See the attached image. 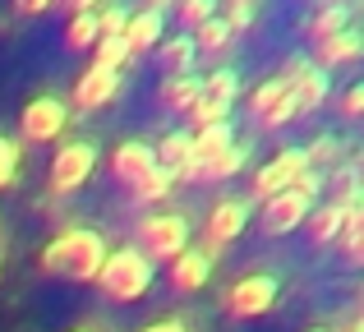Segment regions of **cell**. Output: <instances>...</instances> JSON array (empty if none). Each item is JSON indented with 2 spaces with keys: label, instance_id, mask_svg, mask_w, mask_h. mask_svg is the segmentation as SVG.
Here are the masks:
<instances>
[{
  "label": "cell",
  "instance_id": "obj_1",
  "mask_svg": "<svg viewBox=\"0 0 364 332\" xmlns=\"http://www.w3.org/2000/svg\"><path fill=\"white\" fill-rule=\"evenodd\" d=\"M102 259H107V235L92 231V226H65L42 250V272L70 277V282H92Z\"/></svg>",
  "mask_w": 364,
  "mask_h": 332
},
{
  "label": "cell",
  "instance_id": "obj_2",
  "mask_svg": "<svg viewBox=\"0 0 364 332\" xmlns=\"http://www.w3.org/2000/svg\"><path fill=\"white\" fill-rule=\"evenodd\" d=\"M97 291L107 300H116V305H129V300H143L152 291V263L143 259L134 245H124V250H107V259H102L97 268Z\"/></svg>",
  "mask_w": 364,
  "mask_h": 332
},
{
  "label": "cell",
  "instance_id": "obj_3",
  "mask_svg": "<svg viewBox=\"0 0 364 332\" xmlns=\"http://www.w3.org/2000/svg\"><path fill=\"white\" fill-rule=\"evenodd\" d=\"M134 250H139L148 263H157V259L171 263L180 250H189V222L180 213H152V217H143V222L134 226Z\"/></svg>",
  "mask_w": 364,
  "mask_h": 332
},
{
  "label": "cell",
  "instance_id": "obj_4",
  "mask_svg": "<svg viewBox=\"0 0 364 332\" xmlns=\"http://www.w3.org/2000/svg\"><path fill=\"white\" fill-rule=\"evenodd\" d=\"M65 125H70V102L55 92H42L18 111V144H55Z\"/></svg>",
  "mask_w": 364,
  "mask_h": 332
},
{
  "label": "cell",
  "instance_id": "obj_5",
  "mask_svg": "<svg viewBox=\"0 0 364 332\" xmlns=\"http://www.w3.org/2000/svg\"><path fill=\"white\" fill-rule=\"evenodd\" d=\"M92 171H97V144H88V139H70V144H60L55 157H51V171H46L51 194H74V189H83Z\"/></svg>",
  "mask_w": 364,
  "mask_h": 332
},
{
  "label": "cell",
  "instance_id": "obj_6",
  "mask_svg": "<svg viewBox=\"0 0 364 332\" xmlns=\"http://www.w3.org/2000/svg\"><path fill=\"white\" fill-rule=\"evenodd\" d=\"M277 277L272 272H245L240 282H231L226 287V296H222V309H226V318H258V314H267V309L277 305Z\"/></svg>",
  "mask_w": 364,
  "mask_h": 332
},
{
  "label": "cell",
  "instance_id": "obj_7",
  "mask_svg": "<svg viewBox=\"0 0 364 332\" xmlns=\"http://www.w3.org/2000/svg\"><path fill=\"white\" fill-rule=\"evenodd\" d=\"M249 213H254V208H249L245 198H217V203L208 208V222H203V245H198V250H203L208 259L217 263V254H222L231 240H240V235H245Z\"/></svg>",
  "mask_w": 364,
  "mask_h": 332
},
{
  "label": "cell",
  "instance_id": "obj_8",
  "mask_svg": "<svg viewBox=\"0 0 364 332\" xmlns=\"http://www.w3.org/2000/svg\"><path fill=\"white\" fill-rule=\"evenodd\" d=\"M300 171H304V153H300V148H282L272 162H263V166L254 171V185H249L245 203L254 208V203H263V198H272V194H282V189H291Z\"/></svg>",
  "mask_w": 364,
  "mask_h": 332
},
{
  "label": "cell",
  "instance_id": "obj_9",
  "mask_svg": "<svg viewBox=\"0 0 364 332\" xmlns=\"http://www.w3.org/2000/svg\"><path fill=\"white\" fill-rule=\"evenodd\" d=\"M258 208H263V213H258V231H263V235H286V231H295V226H304L314 198L300 194V189L291 185V189H282V194L263 198Z\"/></svg>",
  "mask_w": 364,
  "mask_h": 332
},
{
  "label": "cell",
  "instance_id": "obj_10",
  "mask_svg": "<svg viewBox=\"0 0 364 332\" xmlns=\"http://www.w3.org/2000/svg\"><path fill=\"white\" fill-rule=\"evenodd\" d=\"M282 79L291 83L295 116H309V111H318L323 102H328V70H318V65H309V60H291Z\"/></svg>",
  "mask_w": 364,
  "mask_h": 332
},
{
  "label": "cell",
  "instance_id": "obj_11",
  "mask_svg": "<svg viewBox=\"0 0 364 332\" xmlns=\"http://www.w3.org/2000/svg\"><path fill=\"white\" fill-rule=\"evenodd\" d=\"M116 92H120V70H97V65H88L70 88V107L74 111H97V107H107Z\"/></svg>",
  "mask_w": 364,
  "mask_h": 332
},
{
  "label": "cell",
  "instance_id": "obj_12",
  "mask_svg": "<svg viewBox=\"0 0 364 332\" xmlns=\"http://www.w3.org/2000/svg\"><path fill=\"white\" fill-rule=\"evenodd\" d=\"M152 157H157L161 171H171L176 185H194V139H189V129H171V134L152 148Z\"/></svg>",
  "mask_w": 364,
  "mask_h": 332
},
{
  "label": "cell",
  "instance_id": "obj_13",
  "mask_svg": "<svg viewBox=\"0 0 364 332\" xmlns=\"http://www.w3.org/2000/svg\"><path fill=\"white\" fill-rule=\"evenodd\" d=\"M152 166H157V157H152L148 139H124V144H116V153H111V176L124 189H134Z\"/></svg>",
  "mask_w": 364,
  "mask_h": 332
},
{
  "label": "cell",
  "instance_id": "obj_14",
  "mask_svg": "<svg viewBox=\"0 0 364 332\" xmlns=\"http://www.w3.org/2000/svg\"><path fill=\"white\" fill-rule=\"evenodd\" d=\"M161 28H166V18H161V9H148L143 5L139 14H129L124 18V28H120V42H124V55H148L152 46L161 42Z\"/></svg>",
  "mask_w": 364,
  "mask_h": 332
},
{
  "label": "cell",
  "instance_id": "obj_15",
  "mask_svg": "<svg viewBox=\"0 0 364 332\" xmlns=\"http://www.w3.org/2000/svg\"><path fill=\"white\" fill-rule=\"evenodd\" d=\"M208 277H213V259H208L203 250H180L176 259H171V272H166V282H171V291H176V296L203 291Z\"/></svg>",
  "mask_w": 364,
  "mask_h": 332
},
{
  "label": "cell",
  "instance_id": "obj_16",
  "mask_svg": "<svg viewBox=\"0 0 364 332\" xmlns=\"http://www.w3.org/2000/svg\"><path fill=\"white\" fill-rule=\"evenodd\" d=\"M360 33L355 28H341V33H328V37H318L314 42V55H309V65H318V70H332V65H346V60H355L360 55Z\"/></svg>",
  "mask_w": 364,
  "mask_h": 332
},
{
  "label": "cell",
  "instance_id": "obj_17",
  "mask_svg": "<svg viewBox=\"0 0 364 332\" xmlns=\"http://www.w3.org/2000/svg\"><path fill=\"white\" fill-rule=\"evenodd\" d=\"M245 162H249V144H240V139H235V144L222 148L217 157H208V162H194V185H198V180H231Z\"/></svg>",
  "mask_w": 364,
  "mask_h": 332
},
{
  "label": "cell",
  "instance_id": "obj_18",
  "mask_svg": "<svg viewBox=\"0 0 364 332\" xmlns=\"http://www.w3.org/2000/svg\"><path fill=\"white\" fill-rule=\"evenodd\" d=\"M341 217H346V208H337V203H314L309 208V217H304V231H309V240L314 245H332L337 240V231H341Z\"/></svg>",
  "mask_w": 364,
  "mask_h": 332
},
{
  "label": "cell",
  "instance_id": "obj_19",
  "mask_svg": "<svg viewBox=\"0 0 364 332\" xmlns=\"http://www.w3.org/2000/svg\"><path fill=\"white\" fill-rule=\"evenodd\" d=\"M198 97V74H161V88H157V102L166 111H189V102Z\"/></svg>",
  "mask_w": 364,
  "mask_h": 332
},
{
  "label": "cell",
  "instance_id": "obj_20",
  "mask_svg": "<svg viewBox=\"0 0 364 332\" xmlns=\"http://www.w3.org/2000/svg\"><path fill=\"white\" fill-rule=\"evenodd\" d=\"M189 42H194V51H198V55H217V51H231L235 33H231V23H226L222 14H213L208 23H198L194 33H189Z\"/></svg>",
  "mask_w": 364,
  "mask_h": 332
},
{
  "label": "cell",
  "instance_id": "obj_21",
  "mask_svg": "<svg viewBox=\"0 0 364 332\" xmlns=\"http://www.w3.org/2000/svg\"><path fill=\"white\" fill-rule=\"evenodd\" d=\"M152 51H157V60H161V74H189V65H194V55H198L189 37H161Z\"/></svg>",
  "mask_w": 364,
  "mask_h": 332
},
{
  "label": "cell",
  "instance_id": "obj_22",
  "mask_svg": "<svg viewBox=\"0 0 364 332\" xmlns=\"http://www.w3.org/2000/svg\"><path fill=\"white\" fill-rule=\"evenodd\" d=\"M189 139H194V162H208V157H217L222 148L235 144V129H231V120H217V125L194 129Z\"/></svg>",
  "mask_w": 364,
  "mask_h": 332
},
{
  "label": "cell",
  "instance_id": "obj_23",
  "mask_svg": "<svg viewBox=\"0 0 364 332\" xmlns=\"http://www.w3.org/2000/svg\"><path fill=\"white\" fill-rule=\"evenodd\" d=\"M341 148H346V144H341L337 134H318V139H314L309 148H300V153H304V166H309V171H318V176H328V171L341 162Z\"/></svg>",
  "mask_w": 364,
  "mask_h": 332
},
{
  "label": "cell",
  "instance_id": "obj_24",
  "mask_svg": "<svg viewBox=\"0 0 364 332\" xmlns=\"http://www.w3.org/2000/svg\"><path fill=\"white\" fill-rule=\"evenodd\" d=\"M97 9L92 14H70V23H65V46L70 51H92L97 46Z\"/></svg>",
  "mask_w": 364,
  "mask_h": 332
},
{
  "label": "cell",
  "instance_id": "obj_25",
  "mask_svg": "<svg viewBox=\"0 0 364 332\" xmlns=\"http://www.w3.org/2000/svg\"><path fill=\"white\" fill-rule=\"evenodd\" d=\"M337 240H341V250H346V259H350V263H360V259H364V208H346Z\"/></svg>",
  "mask_w": 364,
  "mask_h": 332
},
{
  "label": "cell",
  "instance_id": "obj_26",
  "mask_svg": "<svg viewBox=\"0 0 364 332\" xmlns=\"http://www.w3.org/2000/svg\"><path fill=\"white\" fill-rule=\"evenodd\" d=\"M171 189H176V180H171V171H161V166H152L148 176L139 180V185L129 189V198L134 203H161V198L171 194Z\"/></svg>",
  "mask_w": 364,
  "mask_h": 332
},
{
  "label": "cell",
  "instance_id": "obj_27",
  "mask_svg": "<svg viewBox=\"0 0 364 332\" xmlns=\"http://www.w3.org/2000/svg\"><path fill=\"white\" fill-rule=\"evenodd\" d=\"M286 92H291V83H286L282 79V74H277V79H267V83H258V88L254 92H249V97H245V107H249V116H263V111H272L277 107V102H282L286 97Z\"/></svg>",
  "mask_w": 364,
  "mask_h": 332
},
{
  "label": "cell",
  "instance_id": "obj_28",
  "mask_svg": "<svg viewBox=\"0 0 364 332\" xmlns=\"http://www.w3.org/2000/svg\"><path fill=\"white\" fill-rule=\"evenodd\" d=\"M198 92L213 97V102H222V107H231L235 92H240V79H235L231 70H217V74H208V79H198Z\"/></svg>",
  "mask_w": 364,
  "mask_h": 332
},
{
  "label": "cell",
  "instance_id": "obj_29",
  "mask_svg": "<svg viewBox=\"0 0 364 332\" xmlns=\"http://www.w3.org/2000/svg\"><path fill=\"white\" fill-rule=\"evenodd\" d=\"M18 166H23V144L9 134H0V189L18 185Z\"/></svg>",
  "mask_w": 364,
  "mask_h": 332
},
{
  "label": "cell",
  "instance_id": "obj_30",
  "mask_svg": "<svg viewBox=\"0 0 364 332\" xmlns=\"http://www.w3.org/2000/svg\"><path fill=\"white\" fill-rule=\"evenodd\" d=\"M341 28H346V5H328V0H323L318 14L309 18V42H318V37H328V33H341Z\"/></svg>",
  "mask_w": 364,
  "mask_h": 332
},
{
  "label": "cell",
  "instance_id": "obj_31",
  "mask_svg": "<svg viewBox=\"0 0 364 332\" xmlns=\"http://www.w3.org/2000/svg\"><path fill=\"white\" fill-rule=\"evenodd\" d=\"M226 111H231V107H222V102H213V97H203V92H198V97L189 102L185 116H189V125H194V129H203V125H217V120H226ZM194 129H189V134H194Z\"/></svg>",
  "mask_w": 364,
  "mask_h": 332
},
{
  "label": "cell",
  "instance_id": "obj_32",
  "mask_svg": "<svg viewBox=\"0 0 364 332\" xmlns=\"http://www.w3.org/2000/svg\"><path fill=\"white\" fill-rule=\"evenodd\" d=\"M213 14H217V0H176V18H180V28H189V33H194L198 23H208Z\"/></svg>",
  "mask_w": 364,
  "mask_h": 332
},
{
  "label": "cell",
  "instance_id": "obj_33",
  "mask_svg": "<svg viewBox=\"0 0 364 332\" xmlns=\"http://www.w3.org/2000/svg\"><path fill=\"white\" fill-rule=\"evenodd\" d=\"M124 60H129V55H124L120 37H97V46H92V65H97V70H120Z\"/></svg>",
  "mask_w": 364,
  "mask_h": 332
},
{
  "label": "cell",
  "instance_id": "obj_34",
  "mask_svg": "<svg viewBox=\"0 0 364 332\" xmlns=\"http://www.w3.org/2000/svg\"><path fill=\"white\" fill-rule=\"evenodd\" d=\"M286 120H295V102H291V92H286V97L277 102L272 111H263V116H258L254 125H258V129H282Z\"/></svg>",
  "mask_w": 364,
  "mask_h": 332
},
{
  "label": "cell",
  "instance_id": "obj_35",
  "mask_svg": "<svg viewBox=\"0 0 364 332\" xmlns=\"http://www.w3.org/2000/svg\"><path fill=\"white\" fill-rule=\"evenodd\" d=\"M124 18H129V14H124L120 5H107V9H102V14H97V33H102V37H120Z\"/></svg>",
  "mask_w": 364,
  "mask_h": 332
},
{
  "label": "cell",
  "instance_id": "obj_36",
  "mask_svg": "<svg viewBox=\"0 0 364 332\" xmlns=\"http://www.w3.org/2000/svg\"><path fill=\"white\" fill-rule=\"evenodd\" d=\"M364 116V88L355 83V88L341 92V120H360Z\"/></svg>",
  "mask_w": 364,
  "mask_h": 332
},
{
  "label": "cell",
  "instance_id": "obj_37",
  "mask_svg": "<svg viewBox=\"0 0 364 332\" xmlns=\"http://www.w3.org/2000/svg\"><path fill=\"white\" fill-rule=\"evenodd\" d=\"M139 332H194V328L180 323V318H157V323H148V328H139Z\"/></svg>",
  "mask_w": 364,
  "mask_h": 332
},
{
  "label": "cell",
  "instance_id": "obj_38",
  "mask_svg": "<svg viewBox=\"0 0 364 332\" xmlns=\"http://www.w3.org/2000/svg\"><path fill=\"white\" fill-rule=\"evenodd\" d=\"M55 5H65V14H92L97 0H55Z\"/></svg>",
  "mask_w": 364,
  "mask_h": 332
},
{
  "label": "cell",
  "instance_id": "obj_39",
  "mask_svg": "<svg viewBox=\"0 0 364 332\" xmlns=\"http://www.w3.org/2000/svg\"><path fill=\"white\" fill-rule=\"evenodd\" d=\"M55 0H14V9L18 14H42V9H51Z\"/></svg>",
  "mask_w": 364,
  "mask_h": 332
},
{
  "label": "cell",
  "instance_id": "obj_40",
  "mask_svg": "<svg viewBox=\"0 0 364 332\" xmlns=\"http://www.w3.org/2000/svg\"><path fill=\"white\" fill-rule=\"evenodd\" d=\"M166 5H176V0H148V9H166Z\"/></svg>",
  "mask_w": 364,
  "mask_h": 332
},
{
  "label": "cell",
  "instance_id": "obj_41",
  "mask_svg": "<svg viewBox=\"0 0 364 332\" xmlns=\"http://www.w3.org/2000/svg\"><path fill=\"white\" fill-rule=\"evenodd\" d=\"M70 332H97V328H70Z\"/></svg>",
  "mask_w": 364,
  "mask_h": 332
},
{
  "label": "cell",
  "instance_id": "obj_42",
  "mask_svg": "<svg viewBox=\"0 0 364 332\" xmlns=\"http://www.w3.org/2000/svg\"><path fill=\"white\" fill-rule=\"evenodd\" d=\"M309 332H328V328H309Z\"/></svg>",
  "mask_w": 364,
  "mask_h": 332
},
{
  "label": "cell",
  "instance_id": "obj_43",
  "mask_svg": "<svg viewBox=\"0 0 364 332\" xmlns=\"http://www.w3.org/2000/svg\"><path fill=\"white\" fill-rule=\"evenodd\" d=\"M328 5H341V0H328Z\"/></svg>",
  "mask_w": 364,
  "mask_h": 332
},
{
  "label": "cell",
  "instance_id": "obj_44",
  "mask_svg": "<svg viewBox=\"0 0 364 332\" xmlns=\"http://www.w3.org/2000/svg\"><path fill=\"white\" fill-rule=\"evenodd\" d=\"M350 332H360V328H350Z\"/></svg>",
  "mask_w": 364,
  "mask_h": 332
}]
</instances>
